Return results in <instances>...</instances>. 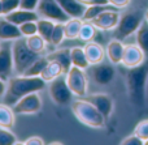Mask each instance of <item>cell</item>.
<instances>
[{
  "instance_id": "e0dca14e",
  "label": "cell",
  "mask_w": 148,
  "mask_h": 145,
  "mask_svg": "<svg viewBox=\"0 0 148 145\" xmlns=\"http://www.w3.org/2000/svg\"><path fill=\"white\" fill-rule=\"evenodd\" d=\"M123 51H125V44L121 39H112L107 46V58L112 64H120L122 63Z\"/></svg>"
},
{
  "instance_id": "ba28073f",
  "label": "cell",
  "mask_w": 148,
  "mask_h": 145,
  "mask_svg": "<svg viewBox=\"0 0 148 145\" xmlns=\"http://www.w3.org/2000/svg\"><path fill=\"white\" fill-rule=\"evenodd\" d=\"M66 83L74 96L81 97V98L87 96L88 81H87V73L84 72V69L73 65L69 72L66 73Z\"/></svg>"
},
{
  "instance_id": "3957f363",
  "label": "cell",
  "mask_w": 148,
  "mask_h": 145,
  "mask_svg": "<svg viewBox=\"0 0 148 145\" xmlns=\"http://www.w3.org/2000/svg\"><path fill=\"white\" fill-rule=\"evenodd\" d=\"M72 111L75 115V118L82 123L91 128H101L104 127L107 119L104 115L91 103L86 101L84 98L77 99L72 102Z\"/></svg>"
},
{
  "instance_id": "44dd1931",
  "label": "cell",
  "mask_w": 148,
  "mask_h": 145,
  "mask_svg": "<svg viewBox=\"0 0 148 145\" xmlns=\"http://www.w3.org/2000/svg\"><path fill=\"white\" fill-rule=\"evenodd\" d=\"M61 75H64L61 65H60L56 60H49L48 64L44 67L43 72L40 73V77L43 78L46 83H51L52 80L60 77Z\"/></svg>"
},
{
  "instance_id": "6da1fadb",
  "label": "cell",
  "mask_w": 148,
  "mask_h": 145,
  "mask_svg": "<svg viewBox=\"0 0 148 145\" xmlns=\"http://www.w3.org/2000/svg\"><path fill=\"white\" fill-rule=\"evenodd\" d=\"M44 86H46V81L40 76L30 77V76L18 75L16 77H10L8 80L7 92L3 97L4 103L13 107L26 94L34 93V92H40L44 89Z\"/></svg>"
},
{
  "instance_id": "52a82bcc",
  "label": "cell",
  "mask_w": 148,
  "mask_h": 145,
  "mask_svg": "<svg viewBox=\"0 0 148 145\" xmlns=\"http://www.w3.org/2000/svg\"><path fill=\"white\" fill-rule=\"evenodd\" d=\"M36 12L43 18H48L55 22H66L70 16L61 8L57 0H40Z\"/></svg>"
},
{
  "instance_id": "60d3db41",
  "label": "cell",
  "mask_w": 148,
  "mask_h": 145,
  "mask_svg": "<svg viewBox=\"0 0 148 145\" xmlns=\"http://www.w3.org/2000/svg\"><path fill=\"white\" fill-rule=\"evenodd\" d=\"M81 3H83V4H86V5H91L92 4V0H79Z\"/></svg>"
},
{
  "instance_id": "5bb4252c",
  "label": "cell",
  "mask_w": 148,
  "mask_h": 145,
  "mask_svg": "<svg viewBox=\"0 0 148 145\" xmlns=\"http://www.w3.org/2000/svg\"><path fill=\"white\" fill-rule=\"evenodd\" d=\"M146 60V54L138 44H126L123 51L122 64L126 68H134L140 65Z\"/></svg>"
},
{
  "instance_id": "74e56055",
  "label": "cell",
  "mask_w": 148,
  "mask_h": 145,
  "mask_svg": "<svg viewBox=\"0 0 148 145\" xmlns=\"http://www.w3.org/2000/svg\"><path fill=\"white\" fill-rule=\"evenodd\" d=\"M21 144H25V145H43L44 141L42 140V137H39V136H30V137L26 139V140Z\"/></svg>"
},
{
  "instance_id": "5b68a950",
  "label": "cell",
  "mask_w": 148,
  "mask_h": 145,
  "mask_svg": "<svg viewBox=\"0 0 148 145\" xmlns=\"http://www.w3.org/2000/svg\"><path fill=\"white\" fill-rule=\"evenodd\" d=\"M143 21H144V13L139 12V10L121 15L120 22H118L117 28H116V38L122 41V39L130 37L131 34L136 33V30L140 28Z\"/></svg>"
},
{
  "instance_id": "4316f807",
  "label": "cell",
  "mask_w": 148,
  "mask_h": 145,
  "mask_svg": "<svg viewBox=\"0 0 148 145\" xmlns=\"http://www.w3.org/2000/svg\"><path fill=\"white\" fill-rule=\"evenodd\" d=\"M135 38H136V44L144 51L146 56H148V21L146 18L142 22L140 28L136 30Z\"/></svg>"
},
{
  "instance_id": "d6986e66",
  "label": "cell",
  "mask_w": 148,
  "mask_h": 145,
  "mask_svg": "<svg viewBox=\"0 0 148 145\" xmlns=\"http://www.w3.org/2000/svg\"><path fill=\"white\" fill-rule=\"evenodd\" d=\"M61 8L70 16V17H79L82 18L86 12L87 5L81 3L79 0H57Z\"/></svg>"
},
{
  "instance_id": "b9f144b4",
  "label": "cell",
  "mask_w": 148,
  "mask_h": 145,
  "mask_svg": "<svg viewBox=\"0 0 148 145\" xmlns=\"http://www.w3.org/2000/svg\"><path fill=\"white\" fill-rule=\"evenodd\" d=\"M3 15V1L0 0V16Z\"/></svg>"
},
{
  "instance_id": "d6a6232c",
  "label": "cell",
  "mask_w": 148,
  "mask_h": 145,
  "mask_svg": "<svg viewBox=\"0 0 148 145\" xmlns=\"http://www.w3.org/2000/svg\"><path fill=\"white\" fill-rule=\"evenodd\" d=\"M20 30L22 33V37H30L38 33V22L36 21H29L22 25H20Z\"/></svg>"
},
{
  "instance_id": "cb8c5ba5",
  "label": "cell",
  "mask_w": 148,
  "mask_h": 145,
  "mask_svg": "<svg viewBox=\"0 0 148 145\" xmlns=\"http://www.w3.org/2000/svg\"><path fill=\"white\" fill-rule=\"evenodd\" d=\"M120 8L114 7V5L112 4H105V5H87L86 8V12H84L83 17H82V20L83 21H92L96 16H99L101 12H104V10H118Z\"/></svg>"
},
{
  "instance_id": "7bdbcfd3",
  "label": "cell",
  "mask_w": 148,
  "mask_h": 145,
  "mask_svg": "<svg viewBox=\"0 0 148 145\" xmlns=\"http://www.w3.org/2000/svg\"><path fill=\"white\" fill-rule=\"evenodd\" d=\"M144 18H146V20L148 21V10H146V12H144Z\"/></svg>"
},
{
  "instance_id": "ee69618b",
  "label": "cell",
  "mask_w": 148,
  "mask_h": 145,
  "mask_svg": "<svg viewBox=\"0 0 148 145\" xmlns=\"http://www.w3.org/2000/svg\"><path fill=\"white\" fill-rule=\"evenodd\" d=\"M144 145H148V140H146V143H144Z\"/></svg>"
},
{
  "instance_id": "484cf974",
  "label": "cell",
  "mask_w": 148,
  "mask_h": 145,
  "mask_svg": "<svg viewBox=\"0 0 148 145\" xmlns=\"http://www.w3.org/2000/svg\"><path fill=\"white\" fill-rule=\"evenodd\" d=\"M36 22H38V33L46 39L47 43H51V37L56 22L48 18H39Z\"/></svg>"
},
{
  "instance_id": "d590c367",
  "label": "cell",
  "mask_w": 148,
  "mask_h": 145,
  "mask_svg": "<svg viewBox=\"0 0 148 145\" xmlns=\"http://www.w3.org/2000/svg\"><path fill=\"white\" fill-rule=\"evenodd\" d=\"M122 145H143L144 144V140H142L140 137H139L138 135H130L127 136V137L125 139V140H122Z\"/></svg>"
},
{
  "instance_id": "9a60e30c",
  "label": "cell",
  "mask_w": 148,
  "mask_h": 145,
  "mask_svg": "<svg viewBox=\"0 0 148 145\" xmlns=\"http://www.w3.org/2000/svg\"><path fill=\"white\" fill-rule=\"evenodd\" d=\"M4 17L8 21L16 24L17 26L22 25L25 22L29 21H38L39 20V13L35 10H29V9H22V8H18V9L13 10V12L4 15Z\"/></svg>"
},
{
  "instance_id": "ab89813d",
  "label": "cell",
  "mask_w": 148,
  "mask_h": 145,
  "mask_svg": "<svg viewBox=\"0 0 148 145\" xmlns=\"http://www.w3.org/2000/svg\"><path fill=\"white\" fill-rule=\"evenodd\" d=\"M7 81H4L3 78H0V98L1 97H4L5 92H7Z\"/></svg>"
},
{
  "instance_id": "f1b7e54d",
  "label": "cell",
  "mask_w": 148,
  "mask_h": 145,
  "mask_svg": "<svg viewBox=\"0 0 148 145\" xmlns=\"http://www.w3.org/2000/svg\"><path fill=\"white\" fill-rule=\"evenodd\" d=\"M48 62H49L48 56H39L38 59L25 71L23 76H30V77H33V76H40V73L43 72L44 67L48 64Z\"/></svg>"
},
{
  "instance_id": "d4e9b609",
  "label": "cell",
  "mask_w": 148,
  "mask_h": 145,
  "mask_svg": "<svg viewBox=\"0 0 148 145\" xmlns=\"http://www.w3.org/2000/svg\"><path fill=\"white\" fill-rule=\"evenodd\" d=\"M70 52H72L73 65H75V67L81 68V69H84V71L91 65L88 59H87L84 49H82V47H73V49H70Z\"/></svg>"
},
{
  "instance_id": "8d00e7d4",
  "label": "cell",
  "mask_w": 148,
  "mask_h": 145,
  "mask_svg": "<svg viewBox=\"0 0 148 145\" xmlns=\"http://www.w3.org/2000/svg\"><path fill=\"white\" fill-rule=\"evenodd\" d=\"M40 0H21L20 8L22 9H29V10H36Z\"/></svg>"
},
{
  "instance_id": "83f0119b",
  "label": "cell",
  "mask_w": 148,
  "mask_h": 145,
  "mask_svg": "<svg viewBox=\"0 0 148 145\" xmlns=\"http://www.w3.org/2000/svg\"><path fill=\"white\" fill-rule=\"evenodd\" d=\"M25 39H26V43H27V46L30 47V49L33 50L34 52L42 54V52L46 50L47 41L39 33L34 34V35H30V37H25Z\"/></svg>"
},
{
  "instance_id": "1f68e13d",
  "label": "cell",
  "mask_w": 148,
  "mask_h": 145,
  "mask_svg": "<svg viewBox=\"0 0 148 145\" xmlns=\"http://www.w3.org/2000/svg\"><path fill=\"white\" fill-rule=\"evenodd\" d=\"M65 38V28H64V22H56L53 29V33L51 37V44L57 46L60 44Z\"/></svg>"
},
{
  "instance_id": "9c48e42d",
  "label": "cell",
  "mask_w": 148,
  "mask_h": 145,
  "mask_svg": "<svg viewBox=\"0 0 148 145\" xmlns=\"http://www.w3.org/2000/svg\"><path fill=\"white\" fill-rule=\"evenodd\" d=\"M87 76L94 81L97 85L105 86L108 84H110L114 80L116 76V69L113 67V64H105V63H97V64H91L87 68Z\"/></svg>"
},
{
  "instance_id": "30bf717a",
  "label": "cell",
  "mask_w": 148,
  "mask_h": 145,
  "mask_svg": "<svg viewBox=\"0 0 148 145\" xmlns=\"http://www.w3.org/2000/svg\"><path fill=\"white\" fill-rule=\"evenodd\" d=\"M42 110V99L39 92L26 94L13 106V111L21 115H33Z\"/></svg>"
},
{
  "instance_id": "277c9868",
  "label": "cell",
  "mask_w": 148,
  "mask_h": 145,
  "mask_svg": "<svg viewBox=\"0 0 148 145\" xmlns=\"http://www.w3.org/2000/svg\"><path fill=\"white\" fill-rule=\"evenodd\" d=\"M13 60H14V71L17 75H23L25 71L40 56V54L34 52L27 46L25 38H18L12 44Z\"/></svg>"
},
{
  "instance_id": "8992f818",
  "label": "cell",
  "mask_w": 148,
  "mask_h": 145,
  "mask_svg": "<svg viewBox=\"0 0 148 145\" xmlns=\"http://www.w3.org/2000/svg\"><path fill=\"white\" fill-rule=\"evenodd\" d=\"M48 93L57 106H68L74 96L66 83V78L62 77V75L49 83Z\"/></svg>"
},
{
  "instance_id": "4fadbf2b",
  "label": "cell",
  "mask_w": 148,
  "mask_h": 145,
  "mask_svg": "<svg viewBox=\"0 0 148 145\" xmlns=\"http://www.w3.org/2000/svg\"><path fill=\"white\" fill-rule=\"evenodd\" d=\"M86 101L91 102L103 115L104 118L108 120V118L110 117L113 111V101L108 94L105 93H95V94H90V96H84L83 97Z\"/></svg>"
},
{
  "instance_id": "4dcf8cb0",
  "label": "cell",
  "mask_w": 148,
  "mask_h": 145,
  "mask_svg": "<svg viewBox=\"0 0 148 145\" xmlns=\"http://www.w3.org/2000/svg\"><path fill=\"white\" fill-rule=\"evenodd\" d=\"M14 144H21L17 141V137L13 132H10L9 128L0 127V145H14Z\"/></svg>"
},
{
  "instance_id": "ffe728a7",
  "label": "cell",
  "mask_w": 148,
  "mask_h": 145,
  "mask_svg": "<svg viewBox=\"0 0 148 145\" xmlns=\"http://www.w3.org/2000/svg\"><path fill=\"white\" fill-rule=\"evenodd\" d=\"M49 60H56L62 68V72L64 75H66L70 71V68L73 67V62H72V52L69 49H61L57 50V51L52 52L48 55Z\"/></svg>"
},
{
  "instance_id": "7a4b0ae2",
  "label": "cell",
  "mask_w": 148,
  "mask_h": 145,
  "mask_svg": "<svg viewBox=\"0 0 148 145\" xmlns=\"http://www.w3.org/2000/svg\"><path fill=\"white\" fill-rule=\"evenodd\" d=\"M148 81V60H144L140 65L129 68L126 75V86L129 97L134 106L143 107L146 103V92Z\"/></svg>"
},
{
  "instance_id": "f35d334b",
  "label": "cell",
  "mask_w": 148,
  "mask_h": 145,
  "mask_svg": "<svg viewBox=\"0 0 148 145\" xmlns=\"http://www.w3.org/2000/svg\"><path fill=\"white\" fill-rule=\"evenodd\" d=\"M131 0H109V4L114 5L117 8H126L130 4Z\"/></svg>"
},
{
  "instance_id": "836d02e7",
  "label": "cell",
  "mask_w": 148,
  "mask_h": 145,
  "mask_svg": "<svg viewBox=\"0 0 148 145\" xmlns=\"http://www.w3.org/2000/svg\"><path fill=\"white\" fill-rule=\"evenodd\" d=\"M134 133L138 135L139 137H140L142 140H144V143H146V140H148V120H142V122H139L138 124H136Z\"/></svg>"
},
{
  "instance_id": "e575fe53",
  "label": "cell",
  "mask_w": 148,
  "mask_h": 145,
  "mask_svg": "<svg viewBox=\"0 0 148 145\" xmlns=\"http://www.w3.org/2000/svg\"><path fill=\"white\" fill-rule=\"evenodd\" d=\"M1 1H3V15H8V13L18 9L21 5V0H1Z\"/></svg>"
},
{
  "instance_id": "7402d4cb",
  "label": "cell",
  "mask_w": 148,
  "mask_h": 145,
  "mask_svg": "<svg viewBox=\"0 0 148 145\" xmlns=\"http://www.w3.org/2000/svg\"><path fill=\"white\" fill-rule=\"evenodd\" d=\"M14 114L13 107L7 103H0V127L12 128L14 126Z\"/></svg>"
},
{
  "instance_id": "f546056e",
  "label": "cell",
  "mask_w": 148,
  "mask_h": 145,
  "mask_svg": "<svg viewBox=\"0 0 148 145\" xmlns=\"http://www.w3.org/2000/svg\"><path fill=\"white\" fill-rule=\"evenodd\" d=\"M96 26L91 22V21H83L82 28L79 30V35L78 39L83 42H90L94 39V37L96 35Z\"/></svg>"
},
{
  "instance_id": "2e32d148",
  "label": "cell",
  "mask_w": 148,
  "mask_h": 145,
  "mask_svg": "<svg viewBox=\"0 0 148 145\" xmlns=\"http://www.w3.org/2000/svg\"><path fill=\"white\" fill-rule=\"evenodd\" d=\"M18 38H22V33L20 30V26L8 21L5 17L0 18V42L16 41Z\"/></svg>"
},
{
  "instance_id": "603a6c76",
  "label": "cell",
  "mask_w": 148,
  "mask_h": 145,
  "mask_svg": "<svg viewBox=\"0 0 148 145\" xmlns=\"http://www.w3.org/2000/svg\"><path fill=\"white\" fill-rule=\"evenodd\" d=\"M83 20L79 17H70L66 22H64L65 28V38L68 39H75L79 35V30L82 28Z\"/></svg>"
},
{
  "instance_id": "7c38bea8",
  "label": "cell",
  "mask_w": 148,
  "mask_h": 145,
  "mask_svg": "<svg viewBox=\"0 0 148 145\" xmlns=\"http://www.w3.org/2000/svg\"><path fill=\"white\" fill-rule=\"evenodd\" d=\"M121 15L118 10H104L91 21L99 30H112L120 22Z\"/></svg>"
},
{
  "instance_id": "8fae6325",
  "label": "cell",
  "mask_w": 148,
  "mask_h": 145,
  "mask_svg": "<svg viewBox=\"0 0 148 145\" xmlns=\"http://www.w3.org/2000/svg\"><path fill=\"white\" fill-rule=\"evenodd\" d=\"M9 41H4L0 44V78L8 81L14 69L12 46L8 43Z\"/></svg>"
},
{
  "instance_id": "ac0fdd59",
  "label": "cell",
  "mask_w": 148,
  "mask_h": 145,
  "mask_svg": "<svg viewBox=\"0 0 148 145\" xmlns=\"http://www.w3.org/2000/svg\"><path fill=\"white\" fill-rule=\"evenodd\" d=\"M83 49H84V52H86V55H87V59H88L90 64L101 63L105 58V54H107V51L103 49L101 44L96 43V42H92V41L87 42L86 46H84Z\"/></svg>"
}]
</instances>
